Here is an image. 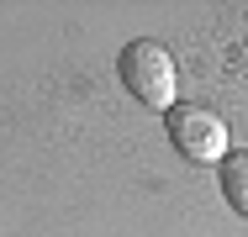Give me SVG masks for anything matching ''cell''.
<instances>
[{"instance_id": "cell-1", "label": "cell", "mask_w": 248, "mask_h": 237, "mask_svg": "<svg viewBox=\"0 0 248 237\" xmlns=\"http://www.w3.org/2000/svg\"><path fill=\"white\" fill-rule=\"evenodd\" d=\"M122 85H127V95H138L148 111H174L180 100V74H174V53L164 43H153V37H143V43H127V53H122Z\"/></svg>"}, {"instance_id": "cell-2", "label": "cell", "mask_w": 248, "mask_h": 237, "mask_svg": "<svg viewBox=\"0 0 248 237\" xmlns=\"http://www.w3.org/2000/svg\"><path fill=\"white\" fill-rule=\"evenodd\" d=\"M169 142H174L190 163H222V158L232 153L227 121H222L211 105H174V111H169Z\"/></svg>"}, {"instance_id": "cell-3", "label": "cell", "mask_w": 248, "mask_h": 237, "mask_svg": "<svg viewBox=\"0 0 248 237\" xmlns=\"http://www.w3.org/2000/svg\"><path fill=\"white\" fill-rule=\"evenodd\" d=\"M222 195H227V206L248 222V153H227V158H222Z\"/></svg>"}]
</instances>
